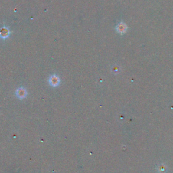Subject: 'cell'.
<instances>
[{"mask_svg":"<svg viewBox=\"0 0 173 173\" xmlns=\"http://www.w3.org/2000/svg\"><path fill=\"white\" fill-rule=\"evenodd\" d=\"M115 30H116L118 33L121 34V35H123V34H125L126 33V31H127L128 27L125 22H120L116 26Z\"/></svg>","mask_w":173,"mask_h":173,"instance_id":"obj_1","label":"cell"},{"mask_svg":"<svg viewBox=\"0 0 173 173\" xmlns=\"http://www.w3.org/2000/svg\"><path fill=\"white\" fill-rule=\"evenodd\" d=\"M11 34L9 28L6 26H4V27L0 28V38L2 39H7L8 37H10Z\"/></svg>","mask_w":173,"mask_h":173,"instance_id":"obj_2","label":"cell"},{"mask_svg":"<svg viewBox=\"0 0 173 173\" xmlns=\"http://www.w3.org/2000/svg\"><path fill=\"white\" fill-rule=\"evenodd\" d=\"M50 82L51 83V85H57L60 82V79H59V78L57 77L56 75H53V76L51 77Z\"/></svg>","mask_w":173,"mask_h":173,"instance_id":"obj_3","label":"cell"}]
</instances>
